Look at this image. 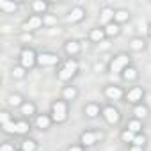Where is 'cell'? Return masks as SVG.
Returning <instances> with one entry per match:
<instances>
[{
	"label": "cell",
	"instance_id": "obj_31",
	"mask_svg": "<svg viewBox=\"0 0 151 151\" xmlns=\"http://www.w3.org/2000/svg\"><path fill=\"white\" fill-rule=\"evenodd\" d=\"M114 18H116L117 22H126V20H128V13L121 9V11H117V13H116V16H114Z\"/></svg>",
	"mask_w": 151,
	"mask_h": 151
},
{
	"label": "cell",
	"instance_id": "obj_15",
	"mask_svg": "<svg viewBox=\"0 0 151 151\" xmlns=\"http://www.w3.org/2000/svg\"><path fill=\"white\" fill-rule=\"evenodd\" d=\"M36 124H37V128H41V130H43V128H48V126H50V117L45 116V114H43V116H37Z\"/></svg>",
	"mask_w": 151,
	"mask_h": 151
},
{
	"label": "cell",
	"instance_id": "obj_13",
	"mask_svg": "<svg viewBox=\"0 0 151 151\" xmlns=\"http://www.w3.org/2000/svg\"><path fill=\"white\" fill-rule=\"evenodd\" d=\"M103 37H105V30H101V29H93L91 30V39L94 43H101Z\"/></svg>",
	"mask_w": 151,
	"mask_h": 151
},
{
	"label": "cell",
	"instance_id": "obj_26",
	"mask_svg": "<svg viewBox=\"0 0 151 151\" xmlns=\"http://www.w3.org/2000/svg\"><path fill=\"white\" fill-rule=\"evenodd\" d=\"M121 139H123V142H133V139H135V133H132L130 130H124V132L121 133Z\"/></svg>",
	"mask_w": 151,
	"mask_h": 151
},
{
	"label": "cell",
	"instance_id": "obj_39",
	"mask_svg": "<svg viewBox=\"0 0 151 151\" xmlns=\"http://www.w3.org/2000/svg\"><path fill=\"white\" fill-rule=\"evenodd\" d=\"M68 151H82V147H80V146H69Z\"/></svg>",
	"mask_w": 151,
	"mask_h": 151
},
{
	"label": "cell",
	"instance_id": "obj_41",
	"mask_svg": "<svg viewBox=\"0 0 151 151\" xmlns=\"http://www.w3.org/2000/svg\"><path fill=\"white\" fill-rule=\"evenodd\" d=\"M149 36H151V27H149Z\"/></svg>",
	"mask_w": 151,
	"mask_h": 151
},
{
	"label": "cell",
	"instance_id": "obj_18",
	"mask_svg": "<svg viewBox=\"0 0 151 151\" xmlns=\"http://www.w3.org/2000/svg\"><path fill=\"white\" fill-rule=\"evenodd\" d=\"M133 114H135V117H137V119H144V117L147 116V109H146L144 105H137V107H135V110H133Z\"/></svg>",
	"mask_w": 151,
	"mask_h": 151
},
{
	"label": "cell",
	"instance_id": "obj_34",
	"mask_svg": "<svg viewBox=\"0 0 151 151\" xmlns=\"http://www.w3.org/2000/svg\"><path fill=\"white\" fill-rule=\"evenodd\" d=\"M4 132H7V133H16V123H7V124H4Z\"/></svg>",
	"mask_w": 151,
	"mask_h": 151
},
{
	"label": "cell",
	"instance_id": "obj_27",
	"mask_svg": "<svg viewBox=\"0 0 151 151\" xmlns=\"http://www.w3.org/2000/svg\"><path fill=\"white\" fill-rule=\"evenodd\" d=\"M75 96H77V89H73V87H66L64 89V98L66 100H73Z\"/></svg>",
	"mask_w": 151,
	"mask_h": 151
},
{
	"label": "cell",
	"instance_id": "obj_35",
	"mask_svg": "<svg viewBox=\"0 0 151 151\" xmlns=\"http://www.w3.org/2000/svg\"><path fill=\"white\" fill-rule=\"evenodd\" d=\"M55 22H57L55 16H46V18H45V23H46V25H53Z\"/></svg>",
	"mask_w": 151,
	"mask_h": 151
},
{
	"label": "cell",
	"instance_id": "obj_23",
	"mask_svg": "<svg viewBox=\"0 0 151 151\" xmlns=\"http://www.w3.org/2000/svg\"><path fill=\"white\" fill-rule=\"evenodd\" d=\"M22 149H23V151H36V142L30 140V139H29V140H23V142H22Z\"/></svg>",
	"mask_w": 151,
	"mask_h": 151
},
{
	"label": "cell",
	"instance_id": "obj_16",
	"mask_svg": "<svg viewBox=\"0 0 151 151\" xmlns=\"http://www.w3.org/2000/svg\"><path fill=\"white\" fill-rule=\"evenodd\" d=\"M123 78L124 80H135L137 78V69L135 68H126L123 71Z\"/></svg>",
	"mask_w": 151,
	"mask_h": 151
},
{
	"label": "cell",
	"instance_id": "obj_1",
	"mask_svg": "<svg viewBox=\"0 0 151 151\" xmlns=\"http://www.w3.org/2000/svg\"><path fill=\"white\" fill-rule=\"evenodd\" d=\"M52 114H53V121L62 123L68 117V105H66V101H55L52 105Z\"/></svg>",
	"mask_w": 151,
	"mask_h": 151
},
{
	"label": "cell",
	"instance_id": "obj_12",
	"mask_svg": "<svg viewBox=\"0 0 151 151\" xmlns=\"http://www.w3.org/2000/svg\"><path fill=\"white\" fill-rule=\"evenodd\" d=\"M66 52H68L69 55H77V53L80 52V45H78L77 41H68V43H66Z\"/></svg>",
	"mask_w": 151,
	"mask_h": 151
},
{
	"label": "cell",
	"instance_id": "obj_22",
	"mask_svg": "<svg viewBox=\"0 0 151 151\" xmlns=\"http://www.w3.org/2000/svg\"><path fill=\"white\" fill-rule=\"evenodd\" d=\"M13 77L14 78H23L25 77V68L23 66H14L13 68Z\"/></svg>",
	"mask_w": 151,
	"mask_h": 151
},
{
	"label": "cell",
	"instance_id": "obj_25",
	"mask_svg": "<svg viewBox=\"0 0 151 151\" xmlns=\"http://www.w3.org/2000/svg\"><path fill=\"white\" fill-rule=\"evenodd\" d=\"M27 132H29V123L25 121L16 123V133H27Z\"/></svg>",
	"mask_w": 151,
	"mask_h": 151
},
{
	"label": "cell",
	"instance_id": "obj_24",
	"mask_svg": "<svg viewBox=\"0 0 151 151\" xmlns=\"http://www.w3.org/2000/svg\"><path fill=\"white\" fill-rule=\"evenodd\" d=\"M0 9H2V11H7V13H14V11H16V4L0 2Z\"/></svg>",
	"mask_w": 151,
	"mask_h": 151
},
{
	"label": "cell",
	"instance_id": "obj_9",
	"mask_svg": "<svg viewBox=\"0 0 151 151\" xmlns=\"http://www.w3.org/2000/svg\"><path fill=\"white\" fill-rule=\"evenodd\" d=\"M41 23H43V20H41L39 16H32L27 23H23V29H25V30H34V29H39Z\"/></svg>",
	"mask_w": 151,
	"mask_h": 151
},
{
	"label": "cell",
	"instance_id": "obj_2",
	"mask_svg": "<svg viewBox=\"0 0 151 151\" xmlns=\"http://www.w3.org/2000/svg\"><path fill=\"white\" fill-rule=\"evenodd\" d=\"M130 62V57L126 53H119L117 57H114V60L110 62V71L114 73H119V71H124V68L128 66Z\"/></svg>",
	"mask_w": 151,
	"mask_h": 151
},
{
	"label": "cell",
	"instance_id": "obj_40",
	"mask_svg": "<svg viewBox=\"0 0 151 151\" xmlns=\"http://www.w3.org/2000/svg\"><path fill=\"white\" fill-rule=\"evenodd\" d=\"M130 151H142V147H139V146H133V147H132Z\"/></svg>",
	"mask_w": 151,
	"mask_h": 151
},
{
	"label": "cell",
	"instance_id": "obj_42",
	"mask_svg": "<svg viewBox=\"0 0 151 151\" xmlns=\"http://www.w3.org/2000/svg\"><path fill=\"white\" fill-rule=\"evenodd\" d=\"M14 151H16V149H14Z\"/></svg>",
	"mask_w": 151,
	"mask_h": 151
},
{
	"label": "cell",
	"instance_id": "obj_33",
	"mask_svg": "<svg viewBox=\"0 0 151 151\" xmlns=\"http://www.w3.org/2000/svg\"><path fill=\"white\" fill-rule=\"evenodd\" d=\"M66 68H68V69H71L73 73H77V69H78V64H77V60H71V59H69V60L66 62Z\"/></svg>",
	"mask_w": 151,
	"mask_h": 151
},
{
	"label": "cell",
	"instance_id": "obj_3",
	"mask_svg": "<svg viewBox=\"0 0 151 151\" xmlns=\"http://www.w3.org/2000/svg\"><path fill=\"white\" fill-rule=\"evenodd\" d=\"M20 59H22V66H23L25 69L32 68V66L36 64V60H37V59H36V53H34L32 50H29V48H25V50L22 52V57H20Z\"/></svg>",
	"mask_w": 151,
	"mask_h": 151
},
{
	"label": "cell",
	"instance_id": "obj_29",
	"mask_svg": "<svg viewBox=\"0 0 151 151\" xmlns=\"http://www.w3.org/2000/svg\"><path fill=\"white\" fill-rule=\"evenodd\" d=\"M7 101H9V105H13V107H16V105H22V96H18V94H11Z\"/></svg>",
	"mask_w": 151,
	"mask_h": 151
},
{
	"label": "cell",
	"instance_id": "obj_36",
	"mask_svg": "<svg viewBox=\"0 0 151 151\" xmlns=\"http://www.w3.org/2000/svg\"><path fill=\"white\" fill-rule=\"evenodd\" d=\"M7 123H11L9 121V114L7 112H2V124H7Z\"/></svg>",
	"mask_w": 151,
	"mask_h": 151
},
{
	"label": "cell",
	"instance_id": "obj_11",
	"mask_svg": "<svg viewBox=\"0 0 151 151\" xmlns=\"http://www.w3.org/2000/svg\"><path fill=\"white\" fill-rule=\"evenodd\" d=\"M82 18H84V9H80V7L71 9V13H69V16H68L69 22H80Z\"/></svg>",
	"mask_w": 151,
	"mask_h": 151
},
{
	"label": "cell",
	"instance_id": "obj_4",
	"mask_svg": "<svg viewBox=\"0 0 151 151\" xmlns=\"http://www.w3.org/2000/svg\"><path fill=\"white\" fill-rule=\"evenodd\" d=\"M103 117H105L107 123L114 124V123L119 121V110L114 109V107H105V109H103Z\"/></svg>",
	"mask_w": 151,
	"mask_h": 151
},
{
	"label": "cell",
	"instance_id": "obj_21",
	"mask_svg": "<svg viewBox=\"0 0 151 151\" xmlns=\"http://www.w3.org/2000/svg\"><path fill=\"white\" fill-rule=\"evenodd\" d=\"M105 34H107V36H117V34H119V27H117L116 23H109L107 29H105Z\"/></svg>",
	"mask_w": 151,
	"mask_h": 151
},
{
	"label": "cell",
	"instance_id": "obj_8",
	"mask_svg": "<svg viewBox=\"0 0 151 151\" xmlns=\"http://www.w3.org/2000/svg\"><path fill=\"white\" fill-rule=\"evenodd\" d=\"M114 16H116V13H114L112 9H109V7L101 9V13H100V20H101V23H105V25H109V23L114 20Z\"/></svg>",
	"mask_w": 151,
	"mask_h": 151
},
{
	"label": "cell",
	"instance_id": "obj_32",
	"mask_svg": "<svg viewBox=\"0 0 151 151\" xmlns=\"http://www.w3.org/2000/svg\"><path fill=\"white\" fill-rule=\"evenodd\" d=\"M133 144H135V146H139V147H142V146L146 144V137H144V135H135Z\"/></svg>",
	"mask_w": 151,
	"mask_h": 151
},
{
	"label": "cell",
	"instance_id": "obj_38",
	"mask_svg": "<svg viewBox=\"0 0 151 151\" xmlns=\"http://www.w3.org/2000/svg\"><path fill=\"white\" fill-rule=\"evenodd\" d=\"M139 30H140V32H146V30H147V29H146V22H140V23H139ZM147 32H149V30H147Z\"/></svg>",
	"mask_w": 151,
	"mask_h": 151
},
{
	"label": "cell",
	"instance_id": "obj_5",
	"mask_svg": "<svg viewBox=\"0 0 151 151\" xmlns=\"http://www.w3.org/2000/svg\"><path fill=\"white\" fill-rule=\"evenodd\" d=\"M37 62H39L41 66H53V64L59 62V57L53 55V53H41V55L37 57Z\"/></svg>",
	"mask_w": 151,
	"mask_h": 151
},
{
	"label": "cell",
	"instance_id": "obj_10",
	"mask_svg": "<svg viewBox=\"0 0 151 151\" xmlns=\"http://www.w3.org/2000/svg\"><path fill=\"white\" fill-rule=\"evenodd\" d=\"M80 140H82L84 146H93V144L98 140V137H96V133H93V132H84L82 137H80Z\"/></svg>",
	"mask_w": 151,
	"mask_h": 151
},
{
	"label": "cell",
	"instance_id": "obj_17",
	"mask_svg": "<svg viewBox=\"0 0 151 151\" xmlns=\"http://www.w3.org/2000/svg\"><path fill=\"white\" fill-rule=\"evenodd\" d=\"M86 114H87L89 117H96V116L100 114V107H98V105H94V103H91V105H87V107H86Z\"/></svg>",
	"mask_w": 151,
	"mask_h": 151
},
{
	"label": "cell",
	"instance_id": "obj_14",
	"mask_svg": "<svg viewBox=\"0 0 151 151\" xmlns=\"http://www.w3.org/2000/svg\"><path fill=\"white\" fill-rule=\"evenodd\" d=\"M126 130H130L132 133H139V132L142 130V123H140L139 119H133V121H130V123H128Z\"/></svg>",
	"mask_w": 151,
	"mask_h": 151
},
{
	"label": "cell",
	"instance_id": "obj_37",
	"mask_svg": "<svg viewBox=\"0 0 151 151\" xmlns=\"http://www.w3.org/2000/svg\"><path fill=\"white\" fill-rule=\"evenodd\" d=\"M0 151H14V147L11 144H4L2 147H0Z\"/></svg>",
	"mask_w": 151,
	"mask_h": 151
},
{
	"label": "cell",
	"instance_id": "obj_20",
	"mask_svg": "<svg viewBox=\"0 0 151 151\" xmlns=\"http://www.w3.org/2000/svg\"><path fill=\"white\" fill-rule=\"evenodd\" d=\"M34 112H36L34 103H23V105H22V114H23V116H32Z\"/></svg>",
	"mask_w": 151,
	"mask_h": 151
},
{
	"label": "cell",
	"instance_id": "obj_28",
	"mask_svg": "<svg viewBox=\"0 0 151 151\" xmlns=\"http://www.w3.org/2000/svg\"><path fill=\"white\" fill-rule=\"evenodd\" d=\"M32 9H34L36 13H45V11H46V4H45V2H34V4H32Z\"/></svg>",
	"mask_w": 151,
	"mask_h": 151
},
{
	"label": "cell",
	"instance_id": "obj_30",
	"mask_svg": "<svg viewBox=\"0 0 151 151\" xmlns=\"http://www.w3.org/2000/svg\"><path fill=\"white\" fill-rule=\"evenodd\" d=\"M132 48H133V50H142V48H144V41L139 39V37L132 39Z\"/></svg>",
	"mask_w": 151,
	"mask_h": 151
},
{
	"label": "cell",
	"instance_id": "obj_19",
	"mask_svg": "<svg viewBox=\"0 0 151 151\" xmlns=\"http://www.w3.org/2000/svg\"><path fill=\"white\" fill-rule=\"evenodd\" d=\"M73 75H75V73H73L71 69H68V68L64 66V68H62V69L59 71V78H60V80L64 82V80H69V78L73 77Z\"/></svg>",
	"mask_w": 151,
	"mask_h": 151
},
{
	"label": "cell",
	"instance_id": "obj_6",
	"mask_svg": "<svg viewBox=\"0 0 151 151\" xmlns=\"http://www.w3.org/2000/svg\"><path fill=\"white\" fill-rule=\"evenodd\" d=\"M105 94H107V98H110V100H121L123 91H121L117 86H110V87L105 89Z\"/></svg>",
	"mask_w": 151,
	"mask_h": 151
},
{
	"label": "cell",
	"instance_id": "obj_7",
	"mask_svg": "<svg viewBox=\"0 0 151 151\" xmlns=\"http://www.w3.org/2000/svg\"><path fill=\"white\" fill-rule=\"evenodd\" d=\"M142 94H144V93H142L140 87H133L132 91H128V96H126V98H128L130 103H137V101L142 100Z\"/></svg>",
	"mask_w": 151,
	"mask_h": 151
}]
</instances>
